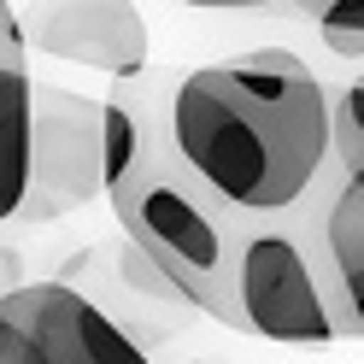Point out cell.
Masks as SVG:
<instances>
[{
    "label": "cell",
    "instance_id": "obj_1",
    "mask_svg": "<svg viewBox=\"0 0 364 364\" xmlns=\"http://www.w3.org/2000/svg\"><path fill=\"white\" fill-rule=\"evenodd\" d=\"M171 153L241 218H277L335 171L329 88L300 53L253 48L182 65L165 100Z\"/></svg>",
    "mask_w": 364,
    "mask_h": 364
},
{
    "label": "cell",
    "instance_id": "obj_2",
    "mask_svg": "<svg viewBox=\"0 0 364 364\" xmlns=\"http://www.w3.org/2000/svg\"><path fill=\"white\" fill-rule=\"evenodd\" d=\"M317 194H323V182L277 218H247L241 259H235L241 335L282 341L300 353H323L341 341L335 282H329L323 241H317Z\"/></svg>",
    "mask_w": 364,
    "mask_h": 364
},
{
    "label": "cell",
    "instance_id": "obj_3",
    "mask_svg": "<svg viewBox=\"0 0 364 364\" xmlns=\"http://www.w3.org/2000/svg\"><path fill=\"white\" fill-rule=\"evenodd\" d=\"M106 194V100L30 77V182L12 223H59Z\"/></svg>",
    "mask_w": 364,
    "mask_h": 364
},
{
    "label": "cell",
    "instance_id": "obj_4",
    "mask_svg": "<svg viewBox=\"0 0 364 364\" xmlns=\"http://www.w3.org/2000/svg\"><path fill=\"white\" fill-rule=\"evenodd\" d=\"M0 306L12 317V347L0 364H153L124 323L53 277L24 282Z\"/></svg>",
    "mask_w": 364,
    "mask_h": 364
},
{
    "label": "cell",
    "instance_id": "obj_5",
    "mask_svg": "<svg viewBox=\"0 0 364 364\" xmlns=\"http://www.w3.org/2000/svg\"><path fill=\"white\" fill-rule=\"evenodd\" d=\"M18 24H24L30 53L88 65V71H106L112 82L153 65V36L135 0H30Z\"/></svg>",
    "mask_w": 364,
    "mask_h": 364
},
{
    "label": "cell",
    "instance_id": "obj_6",
    "mask_svg": "<svg viewBox=\"0 0 364 364\" xmlns=\"http://www.w3.org/2000/svg\"><path fill=\"white\" fill-rule=\"evenodd\" d=\"M317 241H323L329 282H335L341 341H358L364 335V194L341 176V165L323 176V194H317Z\"/></svg>",
    "mask_w": 364,
    "mask_h": 364
},
{
    "label": "cell",
    "instance_id": "obj_7",
    "mask_svg": "<svg viewBox=\"0 0 364 364\" xmlns=\"http://www.w3.org/2000/svg\"><path fill=\"white\" fill-rule=\"evenodd\" d=\"M112 277H118L129 294H141V300H153V306H188L182 300V288L159 270V259L147 253V247H135L129 235L124 241H112Z\"/></svg>",
    "mask_w": 364,
    "mask_h": 364
},
{
    "label": "cell",
    "instance_id": "obj_8",
    "mask_svg": "<svg viewBox=\"0 0 364 364\" xmlns=\"http://www.w3.org/2000/svg\"><path fill=\"white\" fill-rule=\"evenodd\" d=\"M329 118H335V165L358 171L364 165V71L329 95Z\"/></svg>",
    "mask_w": 364,
    "mask_h": 364
},
{
    "label": "cell",
    "instance_id": "obj_9",
    "mask_svg": "<svg viewBox=\"0 0 364 364\" xmlns=\"http://www.w3.org/2000/svg\"><path fill=\"white\" fill-rule=\"evenodd\" d=\"M311 24L335 59H364V0H329Z\"/></svg>",
    "mask_w": 364,
    "mask_h": 364
},
{
    "label": "cell",
    "instance_id": "obj_10",
    "mask_svg": "<svg viewBox=\"0 0 364 364\" xmlns=\"http://www.w3.org/2000/svg\"><path fill=\"white\" fill-rule=\"evenodd\" d=\"M18 288H24V259H18V247L0 241V300H6V294H18Z\"/></svg>",
    "mask_w": 364,
    "mask_h": 364
},
{
    "label": "cell",
    "instance_id": "obj_11",
    "mask_svg": "<svg viewBox=\"0 0 364 364\" xmlns=\"http://www.w3.org/2000/svg\"><path fill=\"white\" fill-rule=\"evenodd\" d=\"M182 6H200V12H270L282 0H182Z\"/></svg>",
    "mask_w": 364,
    "mask_h": 364
},
{
    "label": "cell",
    "instance_id": "obj_12",
    "mask_svg": "<svg viewBox=\"0 0 364 364\" xmlns=\"http://www.w3.org/2000/svg\"><path fill=\"white\" fill-rule=\"evenodd\" d=\"M6 347H12V317H6V306H0V358H6Z\"/></svg>",
    "mask_w": 364,
    "mask_h": 364
},
{
    "label": "cell",
    "instance_id": "obj_13",
    "mask_svg": "<svg viewBox=\"0 0 364 364\" xmlns=\"http://www.w3.org/2000/svg\"><path fill=\"white\" fill-rule=\"evenodd\" d=\"M0 12H12V0H0Z\"/></svg>",
    "mask_w": 364,
    "mask_h": 364
},
{
    "label": "cell",
    "instance_id": "obj_14",
    "mask_svg": "<svg viewBox=\"0 0 364 364\" xmlns=\"http://www.w3.org/2000/svg\"><path fill=\"white\" fill-rule=\"evenodd\" d=\"M282 6H294V0H282Z\"/></svg>",
    "mask_w": 364,
    "mask_h": 364
}]
</instances>
